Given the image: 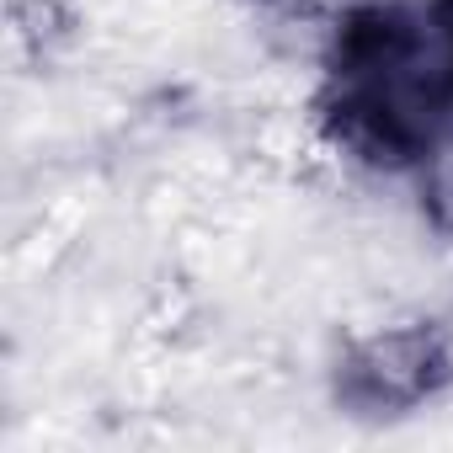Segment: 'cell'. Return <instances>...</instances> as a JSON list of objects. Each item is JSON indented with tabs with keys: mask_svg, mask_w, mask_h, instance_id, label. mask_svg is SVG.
Wrapping results in <instances>:
<instances>
[{
	"mask_svg": "<svg viewBox=\"0 0 453 453\" xmlns=\"http://www.w3.org/2000/svg\"><path fill=\"white\" fill-rule=\"evenodd\" d=\"M326 118L379 165L442 150L453 139V0L352 12L326 59Z\"/></svg>",
	"mask_w": 453,
	"mask_h": 453,
	"instance_id": "obj_1",
	"label": "cell"
}]
</instances>
